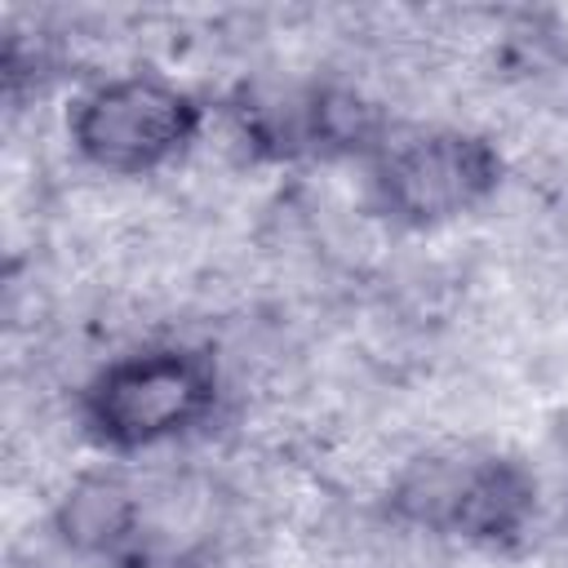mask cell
Returning a JSON list of instances; mask_svg holds the SVG:
<instances>
[{
    "label": "cell",
    "mask_w": 568,
    "mask_h": 568,
    "mask_svg": "<svg viewBox=\"0 0 568 568\" xmlns=\"http://www.w3.org/2000/svg\"><path fill=\"white\" fill-rule=\"evenodd\" d=\"M217 395V364L204 351L160 342L106 359L80 390V422L98 444L138 453L204 426Z\"/></svg>",
    "instance_id": "6da1fadb"
},
{
    "label": "cell",
    "mask_w": 568,
    "mask_h": 568,
    "mask_svg": "<svg viewBox=\"0 0 568 568\" xmlns=\"http://www.w3.org/2000/svg\"><path fill=\"white\" fill-rule=\"evenodd\" d=\"M537 484L532 475L493 448H435L408 462L390 484L395 519L426 528L435 537L462 541H510L532 519Z\"/></svg>",
    "instance_id": "7a4b0ae2"
},
{
    "label": "cell",
    "mask_w": 568,
    "mask_h": 568,
    "mask_svg": "<svg viewBox=\"0 0 568 568\" xmlns=\"http://www.w3.org/2000/svg\"><path fill=\"white\" fill-rule=\"evenodd\" d=\"M501 182V155L466 129L386 133L373 151V195L382 213L408 226H439L479 209Z\"/></svg>",
    "instance_id": "277c9868"
},
{
    "label": "cell",
    "mask_w": 568,
    "mask_h": 568,
    "mask_svg": "<svg viewBox=\"0 0 568 568\" xmlns=\"http://www.w3.org/2000/svg\"><path fill=\"white\" fill-rule=\"evenodd\" d=\"M67 133L93 169L115 178H138L164 169L195 142L200 106L186 89L133 71L84 89L71 106Z\"/></svg>",
    "instance_id": "3957f363"
}]
</instances>
